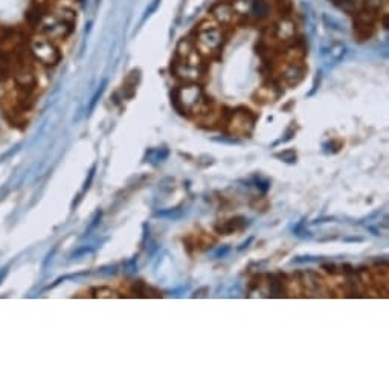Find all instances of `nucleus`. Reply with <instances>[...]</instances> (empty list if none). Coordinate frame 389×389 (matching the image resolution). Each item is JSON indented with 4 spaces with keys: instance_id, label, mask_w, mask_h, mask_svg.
I'll return each mask as SVG.
<instances>
[{
    "instance_id": "nucleus-1",
    "label": "nucleus",
    "mask_w": 389,
    "mask_h": 389,
    "mask_svg": "<svg viewBox=\"0 0 389 389\" xmlns=\"http://www.w3.org/2000/svg\"><path fill=\"white\" fill-rule=\"evenodd\" d=\"M171 102L180 115H206L210 113L211 102L205 90L197 82H184L171 93Z\"/></svg>"
},
{
    "instance_id": "nucleus-2",
    "label": "nucleus",
    "mask_w": 389,
    "mask_h": 389,
    "mask_svg": "<svg viewBox=\"0 0 389 389\" xmlns=\"http://www.w3.org/2000/svg\"><path fill=\"white\" fill-rule=\"evenodd\" d=\"M194 45L203 57H217L226 45V31L223 26L215 23L212 19L203 20L194 34H191Z\"/></svg>"
},
{
    "instance_id": "nucleus-3",
    "label": "nucleus",
    "mask_w": 389,
    "mask_h": 389,
    "mask_svg": "<svg viewBox=\"0 0 389 389\" xmlns=\"http://www.w3.org/2000/svg\"><path fill=\"white\" fill-rule=\"evenodd\" d=\"M26 46L31 57L41 66L55 67L61 61V57H63L57 46V41L51 40L40 32H36L27 38Z\"/></svg>"
},
{
    "instance_id": "nucleus-4",
    "label": "nucleus",
    "mask_w": 389,
    "mask_h": 389,
    "mask_svg": "<svg viewBox=\"0 0 389 389\" xmlns=\"http://www.w3.org/2000/svg\"><path fill=\"white\" fill-rule=\"evenodd\" d=\"M32 27L37 32L43 34V36L49 37L54 41H65L71 37L75 31L74 23H69L66 20H61L60 17L54 16L51 11H47V8L41 11Z\"/></svg>"
},
{
    "instance_id": "nucleus-5",
    "label": "nucleus",
    "mask_w": 389,
    "mask_h": 389,
    "mask_svg": "<svg viewBox=\"0 0 389 389\" xmlns=\"http://www.w3.org/2000/svg\"><path fill=\"white\" fill-rule=\"evenodd\" d=\"M269 38H272L276 43L282 46H287L293 43L296 37L301 34L300 30V22L295 19V16H286V17H278L272 25L267 27Z\"/></svg>"
},
{
    "instance_id": "nucleus-6",
    "label": "nucleus",
    "mask_w": 389,
    "mask_h": 389,
    "mask_svg": "<svg viewBox=\"0 0 389 389\" xmlns=\"http://www.w3.org/2000/svg\"><path fill=\"white\" fill-rule=\"evenodd\" d=\"M171 74L182 82H199L206 75V63L192 65L175 57L171 61Z\"/></svg>"
},
{
    "instance_id": "nucleus-7",
    "label": "nucleus",
    "mask_w": 389,
    "mask_h": 389,
    "mask_svg": "<svg viewBox=\"0 0 389 389\" xmlns=\"http://www.w3.org/2000/svg\"><path fill=\"white\" fill-rule=\"evenodd\" d=\"M304 75L305 66L302 65V60H289L286 61V65H281L278 81H280L281 86L295 87L304 80Z\"/></svg>"
},
{
    "instance_id": "nucleus-8",
    "label": "nucleus",
    "mask_w": 389,
    "mask_h": 389,
    "mask_svg": "<svg viewBox=\"0 0 389 389\" xmlns=\"http://www.w3.org/2000/svg\"><path fill=\"white\" fill-rule=\"evenodd\" d=\"M210 14L214 22L223 27H229L231 25L237 23V16H235L231 0H217V2L211 6Z\"/></svg>"
},
{
    "instance_id": "nucleus-9",
    "label": "nucleus",
    "mask_w": 389,
    "mask_h": 389,
    "mask_svg": "<svg viewBox=\"0 0 389 389\" xmlns=\"http://www.w3.org/2000/svg\"><path fill=\"white\" fill-rule=\"evenodd\" d=\"M210 0H184L182 6L179 11V19L180 22H191L192 19H196L199 14L205 10L206 3Z\"/></svg>"
},
{
    "instance_id": "nucleus-10",
    "label": "nucleus",
    "mask_w": 389,
    "mask_h": 389,
    "mask_svg": "<svg viewBox=\"0 0 389 389\" xmlns=\"http://www.w3.org/2000/svg\"><path fill=\"white\" fill-rule=\"evenodd\" d=\"M346 54V47L342 43H330L329 46H325L322 49V55L326 63H337V61L342 60Z\"/></svg>"
},
{
    "instance_id": "nucleus-11",
    "label": "nucleus",
    "mask_w": 389,
    "mask_h": 389,
    "mask_svg": "<svg viewBox=\"0 0 389 389\" xmlns=\"http://www.w3.org/2000/svg\"><path fill=\"white\" fill-rule=\"evenodd\" d=\"M274 3V14H278V17L293 16L295 5L291 0H272Z\"/></svg>"
},
{
    "instance_id": "nucleus-12",
    "label": "nucleus",
    "mask_w": 389,
    "mask_h": 389,
    "mask_svg": "<svg viewBox=\"0 0 389 389\" xmlns=\"http://www.w3.org/2000/svg\"><path fill=\"white\" fill-rule=\"evenodd\" d=\"M104 87H106V81L102 82V86L96 90V93L92 96V101H90V104H89V113L92 112V110L95 109V106H96V102H98V100L101 98V95H102V92H104Z\"/></svg>"
},
{
    "instance_id": "nucleus-13",
    "label": "nucleus",
    "mask_w": 389,
    "mask_h": 389,
    "mask_svg": "<svg viewBox=\"0 0 389 389\" xmlns=\"http://www.w3.org/2000/svg\"><path fill=\"white\" fill-rule=\"evenodd\" d=\"M5 275H6V270H3V272H0V281L3 280V276H5Z\"/></svg>"
},
{
    "instance_id": "nucleus-14",
    "label": "nucleus",
    "mask_w": 389,
    "mask_h": 389,
    "mask_svg": "<svg viewBox=\"0 0 389 389\" xmlns=\"http://www.w3.org/2000/svg\"><path fill=\"white\" fill-rule=\"evenodd\" d=\"M71 2H74V3H76V5H78V3L81 2V0H71Z\"/></svg>"
}]
</instances>
